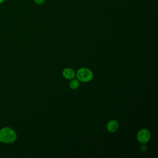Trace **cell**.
Wrapping results in <instances>:
<instances>
[{
    "mask_svg": "<svg viewBox=\"0 0 158 158\" xmlns=\"http://www.w3.org/2000/svg\"><path fill=\"white\" fill-rule=\"evenodd\" d=\"M17 138L15 131L10 127H3L0 130V141L3 143H12Z\"/></svg>",
    "mask_w": 158,
    "mask_h": 158,
    "instance_id": "1",
    "label": "cell"
},
{
    "mask_svg": "<svg viewBox=\"0 0 158 158\" xmlns=\"http://www.w3.org/2000/svg\"><path fill=\"white\" fill-rule=\"evenodd\" d=\"M77 79L82 82H88L93 77V72L87 68H81L77 73Z\"/></svg>",
    "mask_w": 158,
    "mask_h": 158,
    "instance_id": "2",
    "label": "cell"
},
{
    "mask_svg": "<svg viewBox=\"0 0 158 158\" xmlns=\"http://www.w3.org/2000/svg\"><path fill=\"white\" fill-rule=\"evenodd\" d=\"M136 138L139 143L144 144L148 142V141L150 139L151 134L148 130L141 129L138 132Z\"/></svg>",
    "mask_w": 158,
    "mask_h": 158,
    "instance_id": "3",
    "label": "cell"
},
{
    "mask_svg": "<svg viewBox=\"0 0 158 158\" xmlns=\"http://www.w3.org/2000/svg\"><path fill=\"white\" fill-rule=\"evenodd\" d=\"M107 130L110 132H115L118 128V123L117 120H112L109 121L106 126Z\"/></svg>",
    "mask_w": 158,
    "mask_h": 158,
    "instance_id": "4",
    "label": "cell"
},
{
    "mask_svg": "<svg viewBox=\"0 0 158 158\" xmlns=\"http://www.w3.org/2000/svg\"><path fill=\"white\" fill-rule=\"evenodd\" d=\"M62 75L67 80H71L74 78L75 73L73 69L70 68H66L63 70Z\"/></svg>",
    "mask_w": 158,
    "mask_h": 158,
    "instance_id": "5",
    "label": "cell"
},
{
    "mask_svg": "<svg viewBox=\"0 0 158 158\" xmlns=\"http://www.w3.org/2000/svg\"><path fill=\"white\" fill-rule=\"evenodd\" d=\"M69 86H70V88L72 89H77L79 86H80V82L77 79H73L70 82V84H69Z\"/></svg>",
    "mask_w": 158,
    "mask_h": 158,
    "instance_id": "6",
    "label": "cell"
},
{
    "mask_svg": "<svg viewBox=\"0 0 158 158\" xmlns=\"http://www.w3.org/2000/svg\"><path fill=\"white\" fill-rule=\"evenodd\" d=\"M141 150L143 152H145V151L147 150V147H146V146H145L144 144L142 145V146H141Z\"/></svg>",
    "mask_w": 158,
    "mask_h": 158,
    "instance_id": "7",
    "label": "cell"
},
{
    "mask_svg": "<svg viewBox=\"0 0 158 158\" xmlns=\"http://www.w3.org/2000/svg\"><path fill=\"white\" fill-rule=\"evenodd\" d=\"M34 1L36 4H41L44 2V0H34Z\"/></svg>",
    "mask_w": 158,
    "mask_h": 158,
    "instance_id": "8",
    "label": "cell"
},
{
    "mask_svg": "<svg viewBox=\"0 0 158 158\" xmlns=\"http://www.w3.org/2000/svg\"><path fill=\"white\" fill-rule=\"evenodd\" d=\"M4 1V0H0V4L2 3Z\"/></svg>",
    "mask_w": 158,
    "mask_h": 158,
    "instance_id": "9",
    "label": "cell"
}]
</instances>
